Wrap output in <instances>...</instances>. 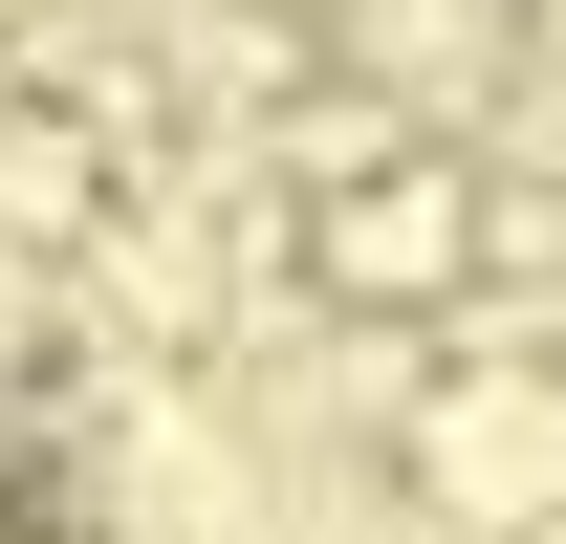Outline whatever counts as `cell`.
I'll return each instance as SVG.
<instances>
[{"label": "cell", "instance_id": "cell-2", "mask_svg": "<svg viewBox=\"0 0 566 544\" xmlns=\"http://www.w3.org/2000/svg\"><path fill=\"white\" fill-rule=\"evenodd\" d=\"M501 22H523V44H566V0H501Z\"/></svg>", "mask_w": 566, "mask_h": 544}, {"label": "cell", "instance_id": "cell-1", "mask_svg": "<svg viewBox=\"0 0 566 544\" xmlns=\"http://www.w3.org/2000/svg\"><path fill=\"white\" fill-rule=\"evenodd\" d=\"M436 501L458 523H566V393H458L436 414Z\"/></svg>", "mask_w": 566, "mask_h": 544}]
</instances>
